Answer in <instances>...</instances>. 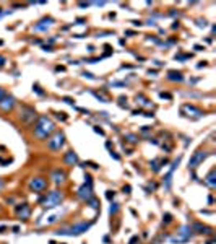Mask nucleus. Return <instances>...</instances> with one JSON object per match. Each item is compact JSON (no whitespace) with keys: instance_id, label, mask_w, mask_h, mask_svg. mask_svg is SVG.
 Listing matches in <instances>:
<instances>
[{"instance_id":"393cba45","label":"nucleus","mask_w":216,"mask_h":244,"mask_svg":"<svg viewBox=\"0 0 216 244\" xmlns=\"http://www.w3.org/2000/svg\"><path fill=\"white\" fill-rule=\"evenodd\" d=\"M109 212H111V215H115V213L119 212V203H112L111 208H109Z\"/></svg>"},{"instance_id":"20e7f679","label":"nucleus","mask_w":216,"mask_h":244,"mask_svg":"<svg viewBox=\"0 0 216 244\" xmlns=\"http://www.w3.org/2000/svg\"><path fill=\"white\" fill-rule=\"evenodd\" d=\"M63 200V194L60 190H52L49 192V195L44 199V202H42V205L45 207V208H54V207L60 205Z\"/></svg>"},{"instance_id":"c9c22d12","label":"nucleus","mask_w":216,"mask_h":244,"mask_svg":"<svg viewBox=\"0 0 216 244\" xmlns=\"http://www.w3.org/2000/svg\"><path fill=\"white\" fill-rule=\"evenodd\" d=\"M111 156H112V158H114V160H117V161H119V160H120V156H119V155H115V153H114V151H111Z\"/></svg>"},{"instance_id":"7c9ffc66","label":"nucleus","mask_w":216,"mask_h":244,"mask_svg":"<svg viewBox=\"0 0 216 244\" xmlns=\"http://www.w3.org/2000/svg\"><path fill=\"white\" fill-rule=\"evenodd\" d=\"M94 132H96V133H99V135H104V130H102L99 126H94Z\"/></svg>"},{"instance_id":"1a4fd4ad","label":"nucleus","mask_w":216,"mask_h":244,"mask_svg":"<svg viewBox=\"0 0 216 244\" xmlns=\"http://www.w3.org/2000/svg\"><path fill=\"white\" fill-rule=\"evenodd\" d=\"M31 192H42L44 189H47V181L44 178H33L28 184Z\"/></svg>"},{"instance_id":"f3484780","label":"nucleus","mask_w":216,"mask_h":244,"mask_svg":"<svg viewBox=\"0 0 216 244\" xmlns=\"http://www.w3.org/2000/svg\"><path fill=\"white\" fill-rule=\"evenodd\" d=\"M63 161H65V164H68V166L78 164V155L75 153V151H67L65 156H63Z\"/></svg>"},{"instance_id":"72a5a7b5","label":"nucleus","mask_w":216,"mask_h":244,"mask_svg":"<svg viewBox=\"0 0 216 244\" xmlns=\"http://www.w3.org/2000/svg\"><path fill=\"white\" fill-rule=\"evenodd\" d=\"M83 77H88V78H91V80H94V77L91 75L90 72H85V73H83Z\"/></svg>"},{"instance_id":"4468645a","label":"nucleus","mask_w":216,"mask_h":244,"mask_svg":"<svg viewBox=\"0 0 216 244\" xmlns=\"http://www.w3.org/2000/svg\"><path fill=\"white\" fill-rule=\"evenodd\" d=\"M54 26V20L52 18H44L41 20L38 24H34V31H47Z\"/></svg>"},{"instance_id":"58836bf2","label":"nucleus","mask_w":216,"mask_h":244,"mask_svg":"<svg viewBox=\"0 0 216 244\" xmlns=\"http://www.w3.org/2000/svg\"><path fill=\"white\" fill-rule=\"evenodd\" d=\"M4 187H5V181H4V179H0V190H2Z\"/></svg>"},{"instance_id":"bb28decb","label":"nucleus","mask_w":216,"mask_h":244,"mask_svg":"<svg viewBox=\"0 0 216 244\" xmlns=\"http://www.w3.org/2000/svg\"><path fill=\"white\" fill-rule=\"evenodd\" d=\"M57 119H60V121H63L65 122L67 121V116H65V112H57V116H55Z\"/></svg>"},{"instance_id":"2eb2a0df","label":"nucleus","mask_w":216,"mask_h":244,"mask_svg":"<svg viewBox=\"0 0 216 244\" xmlns=\"http://www.w3.org/2000/svg\"><path fill=\"white\" fill-rule=\"evenodd\" d=\"M180 158H182V156H179L177 160H176L174 163H172V166H171V169H169V173H167V176L164 178V187H166V189H169V187H171V181H172L171 178H172V173H174V171H176V168L179 166V163H180Z\"/></svg>"},{"instance_id":"ddd939ff","label":"nucleus","mask_w":216,"mask_h":244,"mask_svg":"<svg viewBox=\"0 0 216 244\" xmlns=\"http://www.w3.org/2000/svg\"><path fill=\"white\" fill-rule=\"evenodd\" d=\"M50 178H52V182L55 185H62V184H65V181H67V173L63 169H54Z\"/></svg>"},{"instance_id":"2f4dec72","label":"nucleus","mask_w":216,"mask_h":244,"mask_svg":"<svg viewBox=\"0 0 216 244\" xmlns=\"http://www.w3.org/2000/svg\"><path fill=\"white\" fill-rule=\"evenodd\" d=\"M197 24H198L200 28H205V26H206V21H205V20H198V23H197Z\"/></svg>"},{"instance_id":"f03ea898","label":"nucleus","mask_w":216,"mask_h":244,"mask_svg":"<svg viewBox=\"0 0 216 244\" xmlns=\"http://www.w3.org/2000/svg\"><path fill=\"white\" fill-rule=\"evenodd\" d=\"M91 225H93V221H81V223L72 225V226L62 228V230H57L55 234L57 236H80V234H83L85 231L90 230Z\"/></svg>"},{"instance_id":"6e6552de","label":"nucleus","mask_w":216,"mask_h":244,"mask_svg":"<svg viewBox=\"0 0 216 244\" xmlns=\"http://www.w3.org/2000/svg\"><path fill=\"white\" fill-rule=\"evenodd\" d=\"M77 195L80 197L81 200H85V202H88V200H91L94 197V192H93V184H86L85 182L81 187H78V192Z\"/></svg>"},{"instance_id":"ea45409f","label":"nucleus","mask_w":216,"mask_h":244,"mask_svg":"<svg viewBox=\"0 0 216 244\" xmlns=\"http://www.w3.org/2000/svg\"><path fill=\"white\" fill-rule=\"evenodd\" d=\"M7 231V226H0V234H4Z\"/></svg>"},{"instance_id":"f257e3e1","label":"nucleus","mask_w":216,"mask_h":244,"mask_svg":"<svg viewBox=\"0 0 216 244\" xmlns=\"http://www.w3.org/2000/svg\"><path fill=\"white\" fill-rule=\"evenodd\" d=\"M55 132V122L52 121L47 116H42V117L38 119L34 127V135L38 137L39 140H45L47 137H50L52 133Z\"/></svg>"},{"instance_id":"6ab92c4d","label":"nucleus","mask_w":216,"mask_h":244,"mask_svg":"<svg viewBox=\"0 0 216 244\" xmlns=\"http://www.w3.org/2000/svg\"><path fill=\"white\" fill-rule=\"evenodd\" d=\"M215 179H216V171L211 169V171L208 173V176H206V181H205V182H206V184H208L211 189H215V187H216V181H215Z\"/></svg>"},{"instance_id":"4c0bfd02","label":"nucleus","mask_w":216,"mask_h":244,"mask_svg":"<svg viewBox=\"0 0 216 244\" xmlns=\"http://www.w3.org/2000/svg\"><path fill=\"white\" fill-rule=\"evenodd\" d=\"M124 192H125V194H130V185H124Z\"/></svg>"},{"instance_id":"a19ab883","label":"nucleus","mask_w":216,"mask_h":244,"mask_svg":"<svg viewBox=\"0 0 216 244\" xmlns=\"http://www.w3.org/2000/svg\"><path fill=\"white\" fill-rule=\"evenodd\" d=\"M4 96H5V91L0 88V101H2V98H4Z\"/></svg>"},{"instance_id":"0eeeda50","label":"nucleus","mask_w":216,"mask_h":244,"mask_svg":"<svg viewBox=\"0 0 216 244\" xmlns=\"http://www.w3.org/2000/svg\"><path fill=\"white\" fill-rule=\"evenodd\" d=\"M208 156V151H195V153L192 155L190 161H188V169H195V168H198V164H202L203 161H205V158Z\"/></svg>"},{"instance_id":"7ed1b4c3","label":"nucleus","mask_w":216,"mask_h":244,"mask_svg":"<svg viewBox=\"0 0 216 244\" xmlns=\"http://www.w3.org/2000/svg\"><path fill=\"white\" fill-rule=\"evenodd\" d=\"M63 145H65V133L60 132V130L55 132L49 140H47V146H49V150H52V151H60Z\"/></svg>"},{"instance_id":"473e14b6","label":"nucleus","mask_w":216,"mask_h":244,"mask_svg":"<svg viewBox=\"0 0 216 244\" xmlns=\"http://www.w3.org/2000/svg\"><path fill=\"white\" fill-rule=\"evenodd\" d=\"M159 96H161V98H166V99H171V98H172V96H171V94H169V93H161Z\"/></svg>"},{"instance_id":"f704fd0d","label":"nucleus","mask_w":216,"mask_h":244,"mask_svg":"<svg viewBox=\"0 0 216 244\" xmlns=\"http://www.w3.org/2000/svg\"><path fill=\"white\" fill-rule=\"evenodd\" d=\"M63 101H65L67 104H72V106H73V101H72V99H70V98H63Z\"/></svg>"},{"instance_id":"5701e85b","label":"nucleus","mask_w":216,"mask_h":244,"mask_svg":"<svg viewBox=\"0 0 216 244\" xmlns=\"http://www.w3.org/2000/svg\"><path fill=\"white\" fill-rule=\"evenodd\" d=\"M125 138H129L130 143H136V142H138V137L133 135V133H125Z\"/></svg>"},{"instance_id":"9d476101","label":"nucleus","mask_w":216,"mask_h":244,"mask_svg":"<svg viewBox=\"0 0 216 244\" xmlns=\"http://www.w3.org/2000/svg\"><path fill=\"white\" fill-rule=\"evenodd\" d=\"M20 117H21V121H25L26 124H31V122H34V119H36V111L33 108H29V106H21Z\"/></svg>"},{"instance_id":"a211bd4d","label":"nucleus","mask_w":216,"mask_h":244,"mask_svg":"<svg viewBox=\"0 0 216 244\" xmlns=\"http://www.w3.org/2000/svg\"><path fill=\"white\" fill-rule=\"evenodd\" d=\"M190 228H192V231H197V233H200V234H211V228H210V226H205V225L193 223Z\"/></svg>"},{"instance_id":"37998d69","label":"nucleus","mask_w":216,"mask_h":244,"mask_svg":"<svg viewBox=\"0 0 216 244\" xmlns=\"http://www.w3.org/2000/svg\"><path fill=\"white\" fill-rule=\"evenodd\" d=\"M148 130H150V127H148V126H143V129H141V132H148Z\"/></svg>"},{"instance_id":"a878e982","label":"nucleus","mask_w":216,"mask_h":244,"mask_svg":"<svg viewBox=\"0 0 216 244\" xmlns=\"http://www.w3.org/2000/svg\"><path fill=\"white\" fill-rule=\"evenodd\" d=\"M150 166H151V169H153L154 173H158V171H159V166H158V161H156V160H153V161H151V163H150Z\"/></svg>"},{"instance_id":"aec40b11","label":"nucleus","mask_w":216,"mask_h":244,"mask_svg":"<svg viewBox=\"0 0 216 244\" xmlns=\"http://www.w3.org/2000/svg\"><path fill=\"white\" fill-rule=\"evenodd\" d=\"M167 80H171V81H182V80H184V77H182V73H180V72L171 70V72L167 73Z\"/></svg>"},{"instance_id":"79ce46f5","label":"nucleus","mask_w":216,"mask_h":244,"mask_svg":"<svg viewBox=\"0 0 216 244\" xmlns=\"http://www.w3.org/2000/svg\"><path fill=\"white\" fill-rule=\"evenodd\" d=\"M132 23L135 24V26H141V21H136V20H135V21H132Z\"/></svg>"},{"instance_id":"412c9836","label":"nucleus","mask_w":216,"mask_h":244,"mask_svg":"<svg viewBox=\"0 0 216 244\" xmlns=\"http://www.w3.org/2000/svg\"><path fill=\"white\" fill-rule=\"evenodd\" d=\"M140 101V104L141 106H151V103H150V99H146L145 96H141V94H138L136 96V103Z\"/></svg>"},{"instance_id":"4be33fe9","label":"nucleus","mask_w":216,"mask_h":244,"mask_svg":"<svg viewBox=\"0 0 216 244\" xmlns=\"http://www.w3.org/2000/svg\"><path fill=\"white\" fill-rule=\"evenodd\" d=\"M88 203H90V207H91V208H94V210H98V208H99V202H98L96 199H94V197H93L91 200H88Z\"/></svg>"},{"instance_id":"39448f33","label":"nucleus","mask_w":216,"mask_h":244,"mask_svg":"<svg viewBox=\"0 0 216 244\" xmlns=\"http://www.w3.org/2000/svg\"><path fill=\"white\" fill-rule=\"evenodd\" d=\"M192 228L188 226V225H184V226L180 228V230L177 231V236L171 238V243L172 244H180V243H187L188 239L192 238Z\"/></svg>"},{"instance_id":"dca6fc26","label":"nucleus","mask_w":216,"mask_h":244,"mask_svg":"<svg viewBox=\"0 0 216 244\" xmlns=\"http://www.w3.org/2000/svg\"><path fill=\"white\" fill-rule=\"evenodd\" d=\"M65 212H67V210L62 208V210H57V212L52 213V215H49L47 218H45V225H52V223H55V221H59V220L63 216V213H65Z\"/></svg>"},{"instance_id":"e433bc0d","label":"nucleus","mask_w":216,"mask_h":244,"mask_svg":"<svg viewBox=\"0 0 216 244\" xmlns=\"http://www.w3.org/2000/svg\"><path fill=\"white\" fill-rule=\"evenodd\" d=\"M136 241H138V236H133L132 239H130V244H136Z\"/></svg>"},{"instance_id":"c756f323","label":"nucleus","mask_w":216,"mask_h":244,"mask_svg":"<svg viewBox=\"0 0 216 244\" xmlns=\"http://www.w3.org/2000/svg\"><path fill=\"white\" fill-rule=\"evenodd\" d=\"M111 86H125L124 81H111Z\"/></svg>"},{"instance_id":"c85d7f7f","label":"nucleus","mask_w":216,"mask_h":244,"mask_svg":"<svg viewBox=\"0 0 216 244\" xmlns=\"http://www.w3.org/2000/svg\"><path fill=\"white\" fill-rule=\"evenodd\" d=\"M33 90H34L38 94H41V96H42V94H44V91H42L41 88H39V85H34V86H33Z\"/></svg>"},{"instance_id":"f8f14e48","label":"nucleus","mask_w":216,"mask_h":244,"mask_svg":"<svg viewBox=\"0 0 216 244\" xmlns=\"http://www.w3.org/2000/svg\"><path fill=\"white\" fill-rule=\"evenodd\" d=\"M15 104H16V101H15V98L10 96V94H5L4 98H2V101H0V109L5 112L11 111V109L15 108Z\"/></svg>"},{"instance_id":"9b49d317","label":"nucleus","mask_w":216,"mask_h":244,"mask_svg":"<svg viewBox=\"0 0 216 244\" xmlns=\"http://www.w3.org/2000/svg\"><path fill=\"white\" fill-rule=\"evenodd\" d=\"M15 212H16V216L20 220H28L29 215H31V208H29L28 203H18Z\"/></svg>"},{"instance_id":"b1692460","label":"nucleus","mask_w":216,"mask_h":244,"mask_svg":"<svg viewBox=\"0 0 216 244\" xmlns=\"http://www.w3.org/2000/svg\"><path fill=\"white\" fill-rule=\"evenodd\" d=\"M172 221V215L171 213H164V218H163V223L164 225H169Z\"/></svg>"},{"instance_id":"c03bdc74","label":"nucleus","mask_w":216,"mask_h":244,"mask_svg":"<svg viewBox=\"0 0 216 244\" xmlns=\"http://www.w3.org/2000/svg\"><path fill=\"white\" fill-rule=\"evenodd\" d=\"M4 63H5V59L4 57H0V65H4Z\"/></svg>"},{"instance_id":"423d86ee","label":"nucleus","mask_w":216,"mask_h":244,"mask_svg":"<svg viewBox=\"0 0 216 244\" xmlns=\"http://www.w3.org/2000/svg\"><path fill=\"white\" fill-rule=\"evenodd\" d=\"M180 111H182V114L188 116V117H193V119H200V117L205 116V112H203L202 109L193 106V104H184L180 108Z\"/></svg>"},{"instance_id":"cd10ccee","label":"nucleus","mask_w":216,"mask_h":244,"mask_svg":"<svg viewBox=\"0 0 216 244\" xmlns=\"http://www.w3.org/2000/svg\"><path fill=\"white\" fill-rule=\"evenodd\" d=\"M114 195H115V192H114V190H107V192H106V197H107L109 200L114 199Z\"/></svg>"}]
</instances>
